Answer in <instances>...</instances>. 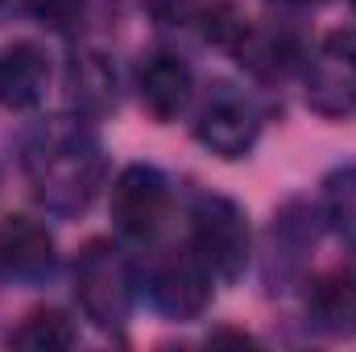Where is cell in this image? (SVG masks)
<instances>
[{"instance_id": "obj_1", "label": "cell", "mask_w": 356, "mask_h": 352, "mask_svg": "<svg viewBox=\"0 0 356 352\" xmlns=\"http://www.w3.org/2000/svg\"><path fill=\"white\" fill-rule=\"evenodd\" d=\"M33 199L54 216H79L108 182V162L88 116H50L25 141Z\"/></svg>"}, {"instance_id": "obj_2", "label": "cell", "mask_w": 356, "mask_h": 352, "mask_svg": "<svg viewBox=\"0 0 356 352\" xmlns=\"http://www.w3.org/2000/svg\"><path fill=\"white\" fill-rule=\"evenodd\" d=\"M75 298L83 319L99 332H120L137 303V273L120 245L112 241H88L75 257Z\"/></svg>"}, {"instance_id": "obj_3", "label": "cell", "mask_w": 356, "mask_h": 352, "mask_svg": "<svg viewBox=\"0 0 356 352\" xmlns=\"http://www.w3.org/2000/svg\"><path fill=\"white\" fill-rule=\"evenodd\" d=\"M203 265L216 273V282H236L249 265L253 232L249 216L228 195H199L191 203V241H186Z\"/></svg>"}, {"instance_id": "obj_4", "label": "cell", "mask_w": 356, "mask_h": 352, "mask_svg": "<svg viewBox=\"0 0 356 352\" xmlns=\"http://www.w3.org/2000/svg\"><path fill=\"white\" fill-rule=\"evenodd\" d=\"M302 95L307 108L327 120L356 112V25L323 33V42L302 58Z\"/></svg>"}, {"instance_id": "obj_5", "label": "cell", "mask_w": 356, "mask_h": 352, "mask_svg": "<svg viewBox=\"0 0 356 352\" xmlns=\"http://www.w3.org/2000/svg\"><path fill=\"white\" fill-rule=\"evenodd\" d=\"M108 211H112V224H116L120 237L154 241L162 232V224H166V211H170V182H166V175L158 166H145V162L124 166L112 178Z\"/></svg>"}, {"instance_id": "obj_6", "label": "cell", "mask_w": 356, "mask_h": 352, "mask_svg": "<svg viewBox=\"0 0 356 352\" xmlns=\"http://www.w3.org/2000/svg\"><path fill=\"white\" fill-rule=\"evenodd\" d=\"M211 282H216V273L203 265V257L191 245H182V249L166 253L162 262L149 269V298H154V307L166 319L191 323V319H199L207 311Z\"/></svg>"}, {"instance_id": "obj_7", "label": "cell", "mask_w": 356, "mask_h": 352, "mask_svg": "<svg viewBox=\"0 0 356 352\" xmlns=\"http://www.w3.org/2000/svg\"><path fill=\"white\" fill-rule=\"evenodd\" d=\"M257 133H261V116H257V108H253L245 95H236V91L211 95V99L203 104L199 120H195V141H199L207 154L224 158V162L245 158V154L257 145Z\"/></svg>"}, {"instance_id": "obj_8", "label": "cell", "mask_w": 356, "mask_h": 352, "mask_svg": "<svg viewBox=\"0 0 356 352\" xmlns=\"http://www.w3.org/2000/svg\"><path fill=\"white\" fill-rule=\"evenodd\" d=\"M133 83H137V99H141V108H145L154 120H162V125L178 120V116L186 112L191 95H195L191 63L178 58V54H170V50H154V54H145L141 67H137V79H133Z\"/></svg>"}, {"instance_id": "obj_9", "label": "cell", "mask_w": 356, "mask_h": 352, "mask_svg": "<svg viewBox=\"0 0 356 352\" xmlns=\"http://www.w3.org/2000/svg\"><path fill=\"white\" fill-rule=\"evenodd\" d=\"M54 269V237L33 216L0 220V273L17 282H42Z\"/></svg>"}, {"instance_id": "obj_10", "label": "cell", "mask_w": 356, "mask_h": 352, "mask_svg": "<svg viewBox=\"0 0 356 352\" xmlns=\"http://www.w3.org/2000/svg\"><path fill=\"white\" fill-rule=\"evenodd\" d=\"M50 88V58L33 42H13L0 50V108L29 112L46 99Z\"/></svg>"}, {"instance_id": "obj_11", "label": "cell", "mask_w": 356, "mask_h": 352, "mask_svg": "<svg viewBox=\"0 0 356 352\" xmlns=\"http://www.w3.org/2000/svg\"><path fill=\"white\" fill-rule=\"evenodd\" d=\"M307 328L327 340L356 336V273H323L307 286Z\"/></svg>"}, {"instance_id": "obj_12", "label": "cell", "mask_w": 356, "mask_h": 352, "mask_svg": "<svg viewBox=\"0 0 356 352\" xmlns=\"http://www.w3.org/2000/svg\"><path fill=\"white\" fill-rule=\"evenodd\" d=\"M315 220L319 211L302 199L286 203L277 216H273V228H269V273L277 269L282 278L294 273L302 265V253H311L315 245Z\"/></svg>"}, {"instance_id": "obj_13", "label": "cell", "mask_w": 356, "mask_h": 352, "mask_svg": "<svg viewBox=\"0 0 356 352\" xmlns=\"http://www.w3.org/2000/svg\"><path fill=\"white\" fill-rule=\"evenodd\" d=\"M67 95L79 116H104L116 108V71L99 50H79L67 67Z\"/></svg>"}, {"instance_id": "obj_14", "label": "cell", "mask_w": 356, "mask_h": 352, "mask_svg": "<svg viewBox=\"0 0 356 352\" xmlns=\"http://www.w3.org/2000/svg\"><path fill=\"white\" fill-rule=\"evenodd\" d=\"M75 340H79V332L67 319V311H58V307H38L8 332V344L25 352H67Z\"/></svg>"}, {"instance_id": "obj_15", "label": "cell", "mask_w": 356, "mask_h": 352, "mask_svg": "<svg viewBox=\"0 0 356 352\" xmlns=\"http://www.w3.org/2000/svg\"><path fill=\"white\" fill-rule=\"evenodd\" d=\"M195 21H199L203 42H211V46H220V50H228V54H241V46H245L249 33H253V21L245 17V8H236V4H228V0L199 8Z\"/></svg>"}, {"instance_id": "obj_16", "label": "cell", "mask_w": 356, "mask_h": 352, "mask_svg": "<svg viewBox=\"0 0 356 352\" xmlns=\"http://www.w3.org/2000/svg\"><path fill=\"white\" fill-rule=\"evenodd\" d=\"M319 216L327 220V228L356 245V166L348 170H336V175L323 182V203H319Z\"/></svg>"}, {"instance_id": "obj_17", "label": "cell", "mask_w": 356, "mask_h": 352, "mask_svg": "<svg viewBox=\"0 0 356 352\" xmlns=\"http://www.w3.org/2000/svg\"><path fill=\"white\" fill-rule=\"evenodd\" d=\"M25 8H33V17L50 29H67L83 17L88 0H25Z\"/></svg>"}, {"instance_id": "obj_18", "label": "cell", "mask_w": 356, "mask_h": 352, "mask_svg": "<svg viewBox=\"0 0 356 352\" xmlns=\"http://www.w3.org/2000/svg\"><path fill=\"white\" fill-rule=\"evenodd\" d=\"M145 8L158 17V21H175L186 13V0H145Z\"/></svg>"}, {"instance_id": "obj_19", "label": "cell", "mask_w": 356, "mask_h": 352, "mask_svg": "<svg viewBox=\"0 0 356 352\" xmlns=\"http://www.w3.org/2000/svg\"><path fill=\"white\" fill-rule=\"evenodd\" d=\"M269 4H282V8H311V4H319V0H269Z\"/></svg>"}, {"instance_id": "obj_20", "label": "cell", "mask_w": 356, "mask_h": 352, "mask_svg": "<svg viewBox=\"0 0 356 352\" xmlns=\"http://www.w3.org/2000/svg\"><path fill=\"white\" fill-rule=\"evenodd\" d=\"M25 0H0V13H8V8H21Z\"/></svg>"}]
</instances>
